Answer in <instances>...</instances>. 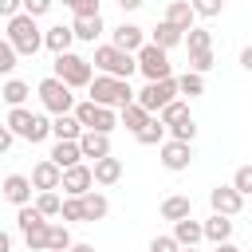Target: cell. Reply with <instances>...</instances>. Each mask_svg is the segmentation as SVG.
<instances>
[{
  "label": "cell",
  "mask_w": 252,
  "mask_h": 252,
  "mask_svg": "<svg viewBox=\"0 0 252 252\" xmlns=\"http://www.w3.org/2000/svg\"><path fill=\"white\" fill-rule=\"evenodd\" d=\"M87 91H91V98H94L98 106H118V110L138 98V91L130 87V79H114V75H102V71L91 79Z\"/></svg>",
  "instance_id": "obj_1"
},
{
  "label": "cell",
  "mask_w": 252,
  "mask_h": 252,
  "mask_svg": "<svg viewBox=\"0 0 252 252\" xmlns=\"http://www.w3.org/2000/svg\"><path fill=\"white\" fill-rule=\"evenodd\" d=\"M4 122H8V130H12L16 138H24V142H32V146L51 134V118H47V114H32L28 106H12Z\"/></svg>",
  "instance_id": "obj_2"
},
{
  "label": "cell",
  "mask_w": 252,
  "mask_h": 252,
  "mask_svg": "<svg viewBox=\"0 0 252 252\" xmlns=\"http://www.w3.org/2000/svg\"><path fill=\"white\" fill-rule=\"evenodd\" d=\"M4 39H8L20 55H35V51L43 47V32L35 28V16H28V12H20V16H12V20H8Z\"/></svg>",
  "instance_id": "obj_3"
},
{
  "label": "cell",
  "mask_w": 252,
  "mask_h": 252,
  "mask_svg": "<svg viewBox=\"0 0 252 252\" xmlns=\"http://www.w3.org/2000/svg\"><path fill=\"white\" fill-rule=\"evenodd\" d=\"M102 75H114V79H130L134 71H138V55L134 51H122V47H114V43H102V47H94V59H91Z\"/></svg>",
  "instance_id": "obj_4"
},
{
  "label": "cell",
  "mask_w": 252,
  "mask_h": 252,
  "mask_svg": "<svg viewBox=\"0 0 252 252\" xmlns=\"http://www.w3.org/2000/svg\"><path fill=\"white\" fill-rule=\"evenodd\" d=\"M16 224H20V232H24L28 252H47V228H51V220H47L35 205H20Z\"/></svg>",
  "instance_id": "obj_5"
},
{
  "label": "cell",
  "mask_w": 252,
  "mask_h": 252,
  "mask_svg": "<svg viewBox=\"0 0 252 252\" xmlns=\"http://www.w3.org/2000/svg\"><path fill=\"white\" fill-rule=\"evenodd\" d=\"M35 94H39V102H43L47 114H71V110H75V94H71V87H67L63 79H55V75H47V79L35 87Z\"/></svg>",
  "instance_id": "obj_6"
},
{
  "label": "cell",
  "mask_w": 252,
  "mask_h": 252,
  "mask_svg": "<svg viewBox=\"0 0 252 252\" xmlns=\"http://www.w3.org/2000/svg\"><path fill=\"white\" fill-rule=\"evenodd\" d=\"M55 79H63L71 91L75 87H91V59H83V55H75V51H63V55H55Z\"/></svg>",
  "instance_id": "obj_7"
},
{
  "label": "cell",
  "mask_w": 252,
  "mask_h": 252,
  "mask_svg": "<svg viewBox=\"0 0 252 252\" xmlns=\"http://www.w3.org/2000/svg\"><path fill=\"white\" fill-rule=\"evenodd\" d=\"M75 118L83 122V130H98V134H110V130L118 126V114H114V106H98L94 98H83V102H75Z\"/></svg>",
  "instance_id": "obj_8"
},
{
  "label": "cell",
  "mask_w": 252,
  "mask_h": 252,
  "mask_svg": "<svg viewBox=\"0 0 252 252\" xmlns=\"http://www.w3.org/2000/svg\"><path fill=\"white\" fill-rule=\"evenodd\" d=\"M134 55H138V71L146 75V83H158V79H169V75H173L165 47H158V43H142Z\"/></svg>",
  "instance_id": "obj_9"
},
{
  "label": "cell",
  "mask_w": 252,
  "mask_h": 252,
  "mask_svg": "<svg viewBox=\"0 0 252 252\" xmlns=\"http://www.w3.org/2000/svg\"><path fill=\"white\" fill-rule=\"evenodd\" d=\"M177 94H181V91H177V79L169 75V79H158V83H146V87L138 91V98H134V102H142V106H146L150 114H158V110H161L165 102H173Z\"/></svg>",
  "instance_id": "obj_10"
},
{
  "label": "cell",
  "mask_w": 252,
  "mask_h": 252,
  "mask_svg": "<svg viewBox=\"0 0 252 252\" xmlns=\"http://www.w3.org/2000/svg\"><path fill=\"white\" fill-rule=\"evenodd\" d=\"M158 154H161V165H165L169 173H181V169H189V161H193V142L165 138V142L158 146Z\"/></svg>",
  "instance_id": "obj_11"
},
{
  "label": "cell",
  "mask_w": 252,
  "mask_h": 252,
  "mask_svg": "<svg viewBox=\"0 0 252 252\" xmlns=\"http://www.w3.org/2000/svg\"><path fill=\"white\" fill-rule=\"evenodd\" d=\"M91 185H94V169L91 165H67L63 169V181H59V189H63V197H83V193H91Z\"/></svg>",
  "instance_id": "obj_12"
},
{
  "label": "cell",
  "mask_w": 252,
  "mask_h": 252,
  "mask_svg": "<svg viewBox=\"0 0 252 252\" xmlns=\"http://www.w3.org/2000/svg\"><path fill=\"white\" fill-rule=\"evenodd\" d=\"M209 205H213V213H224V217H236V213L244 209V193H240L236 185H217V189L209 193Z\"/></svg>",
  "instance_id": "obj_13"
},
{
  "label": "cell",
  "mask_w": 252,
  "mask_h": 252,
  "mask_svg": "<svg viewBox=\"0 0 252 252\" xmlns=\"http://www.w3.org/2000/svg\"><path fill=\"white\" fill-rule=\"evenodd\" d=\"M32 177H24V173H8L4 181H0V193H4V201H12L16 209L20 205H32Z\"/></svg>",
  "instance_id": "obj_14"
},
{
  "label": "cell",
  "mask_w": 252,
  "mask_h": 252,
  "mask_svg": "<svg viewBox=\"0 0 252 252\" xmlns=\"http://www.w3.org/2000/svg\"><path fill=\"white\" fill-rule=\"evenodd\" d=\"M59 181H63V169H59L51 158L35 161V169H32V185H35V193H43V189H59Z\"/></svg>",
  "instance_id": "obj_15"
},
{
  "label": "cell",
  "mask_w": 252,
  "mask_h": 252,
  "mask_svg": "<svg viewBox=\"0 0 252 252\" xmlns=\"http://www.w3.org/2000/svg\"><path fill=\"white\" fill-rule=\"evenodd\" d=\"M51 134H55V142H79L83 138V122L75 118V110L71 114H51Z\"/></svg>",
  "instance_id": "obj_16"
},
{
  "label": "cell",
  "mask_w": 252,
  "mask_h": 252,
  "mask_svg": "<svg viewBox=\"0 0 252 252\" xmlns=\"http://www.w3.org/2000/svg\"><path fill=\"white\" fill-rule=\"evenodd\" d=\"M173 236H177V244H181V248H197V244L205 240V224H201V220H193V217L173 220Z\"/></svg>",
  "instance_id": "obj_17"
},
{
  "label": "cell",
  "mask_w": 252,
  "mask_h": 252,
  "mask_svg": "<svg viewBox=\"0 0 252 252\" xmlns=\"http://www.w3.org/2000/svg\"><path fill=\"white\" fill-rule=\"evenodd\" d=\"M79 150H83V158H106L110 154V134H98V130H83V138H79Z\"/></svg>",
  "instance_id": "obj_18"
},
{
  "label": "cell",
  "mask_w": 252,
  "mask_h": 252,
  "mask_svg": "<svg viewBox=\"0 0 252 252\" xmlns=\"http://www.w3.org/2000/svg\"><path fill=\"white\" fill-rule=\"evenodd\" d=\"M165 20H169L173 28H181V32H189V28H193V20H197V12H193V4H189V0H169Z\"/></svg>",
  "instance_id": "obj_19"
},
{
  "label": "cell",
  "mask_w": 252,
  "mask_h": 252,
  "mask_svg": "<svg viewBox=\"0 0 252 252\" xmlns=\"http://www.w3.org/2000/svg\"><path fill=\"white\" fill-rule=\"evenodd\" d=\"M146 43V32L138 28V24H118L114 28V47H122V51H138Z\"/></svg>",
  "instance_id": "obj_20"
},
{
  "label": "cell",
  "mask_w": 252,
  "mask_h": 252,
  "mask_svg": "<svg viewBox=\"0 0 252 252\" xmlns=\"http://www.w3.org/2000/svg\"><path fill=\"white\" fill-rule=\"evenodd\" d=\"M71 43H75V28H63V24H55V28H47V32H43V47H51L55 55L71 51Z\"/></svg>",
  "instance_id": "obj_21"
},
{
  "label": "cell",
  "mask_w": 252,
  "mask_h": 252,
  "mask_svg": "<svg viewBox=\"0 0 252 252\" xmlns=\"http://www.w3.org/2000/svg\"><path fill=\"white\" fill-rule=\"evenodd\" d=\"M91 169H94V185H114V181H122V161H118V158H110V154H106V158H98Z\"/></svg>",
  "instance_id": "obj_22"
},
{
  "label": "cell",
  "mask_w": 252,
  "mask_h": 252,
  "mask_svg": "<svg viewBox=\"0 0 252 252\" xmlns=\"http://www.w3.org/2000/svg\"><path fill=\"white\" fill-rule=\"evenodd\" d=\"M161 217L165 220H185V217H193V201L185 193H173V197L161 201Z\"/></svg>",
  "instance_id": "obj_23"
},
{
  "label": "cell",
  "mask_w": 252,
  "mask_h": 252,
  "mask_svg": "<svg viewBox=\"0 0 252 252\" xmlns=\"http://www.w3.org/2000/svg\"><path fill=\"white\" fill-rule=\"evenodd\" d=\"M205 240H213V244H220V240H232V217H224V213H213V217L205 220Z\"/></svg>",
  "instance_id": "obj_24"
},
{
  "label": "cell",
  "mask_w": 252,
  "mask_h": 252,
  "mask_svg": "<svg viewBox=\"0 0 252 252\" xmlns=\"http://www.w3.org/2000/svg\"><path fill=\"white\" fill-rule=\"evenodd\" d=\"M75 39H83V43H94L98 35H102V16H75Z\"/></svg>",
  "instance_id": "obj_25"
},
{
  "label": "cell",
  "mask_w": 252,
  "mask_h": 252,
  "mask_svg": "<svg viewBox=\"0 0 252 252\" xmlns=\"http://www.w3.org/2000/svg\"><path fill=\"white\" fill-rule=\"evenodd\" d=\"M59 169H67V165H79L83 161V150H79V142H55V150L47 154Z\"/></svg>",
  "instance_id": "obj_26"
},
{
  "label": "cell",
  "mask_w": 252,
  "mask_h": 252,
  "mask_svg": "<svg viewBox=\"0 0 252 252\" xmlns=\"http://www.w3.org/2000/svg\"><path fill=\"white\" fill-rule=\"evenodd\" d=\"M106 213H110V201H106L102 193H94V189L83 193V220H87V224H91V220H102Z\"/></svg>",
  "instance_id": "obj_27"
},
{
  "label": "cell",
  "mask_w": 252,
  "mask_h": 252,
  "mask_svg": "<svg viewBox=\"0 0 252 252\" xmlns=\"http://www.w3.org/2000/svg\"><path fill=\"white\" fill-rule=\"evenodd\" d=\"M150 118H154V114H150L142 102H126V106H122V126H126L130 134H138V130H142Z\"/></svg>",
  "instance_id": "obj_28"
},
{
  "label": "cell",
  "mask_w": 252,
  "mask_h": 252,
  "mask_svg": "<svg viewBox=\"0 0 252 252\" xmlns=\"http://www.w3.org/2000/svg\"><path fill=\"white\" fill-rule=\"evenodd\" d=\"M165 134H169V126H165V122L154 114V118H150V122H146V126H142L134 138H138L142 146H161V142H165Z\"/></svg>",
  "instance_id": "obj_29"
},
{
  "label": "cell",
  "mask_w": 252,
  "mask_h": 252,
  "mask_svg": "<svg viewBox=\"0 0 252 252\" xmlns=\"http://www.w3.org/2000/svg\"><path fill=\"white\" fill-rule=\"evenodd\" d=\"M181 39H185V32H181V28H173L169 20H161V24L154 28V39H150V43H158V47H165V51H169V47H177Z\"/></svg>",
  "instance_id": "obj_30"
},
{
  "label": "cell",
  "mask_w": 252,
  "mask_h": 252,
  "mask_svg": "<svg viewBox=\"0 0 252 252\" xmlns=\"http://www.w3.org/2000/svg\"><path fill=\"white\" fill-rule=\"evenodd\" d=\"M28 94H32V87H28L24 79H8V83L0 87V98H4L8 106H24V102H28Z\"/></svg>",
  "instance_id": "obj_31"
},
{
  "label": "cell",
  "mask_w": 252,
  "mask_h": 252,
  "mask_svg": "<svg viewBox=\"0 0 252 252\" xmlns=\"http://www.w3.org/2000/svg\"><path fill=\"white\" fill-rule=\"evenodd\" d=\"M185 47H189V55H197V51H213V35H209L205 28H189V32H185Z\"/></svg>",
  "instance_id": "obj_32"
},
{
  "label": "cell",
  "mask_w": 252,
  "mask_h": 252,
  "mask_svg": "<svg viewBox=\"0 0 252 252\" xmlns=\"http://www.w3.org/2000/svg\"><path fill=\"white\" fill-rule=\"evenodd\" d=\"M35 209H39L43 217H59V209H63V197H59L55 189H43V193L35 197Z\"/></svg>",
  "instance_id": "obj_33"
},
{
  "label": "cell",
  "mask_w": 252,
  "mask_h": 252,
  "mask_svg": "<svg viewBox=\"0 0 252 252\" xmlns=\"http://www.w3.org/2000/svg\"><path fill=\"white\" fill-rule=\"evenodd\" d=\"M75 240H71V232H67V224H51L47 228V248L51 252H67Z\"/></svg>",
  "instance_id": "obj_34"
},
{
  "label": "cell",
  "mask_w": 252,
  "mask_h": 252,
  "mask_svg": "<svg viewBox=\"0 0 252 252\" xmlns=\"http://www.w3.org/2000/svg\"><path fill=\"white\" fill-rule=\"evenodd\" d=\"M177 91L189 94V98H197V94H205V79H201L197 71H185V75L177 79Z\"/></svg>",
  "instance_id": "obj_35"
},
{
  "label": "cell",
  "mask_w": 252,
  "mask_h": 252,
  "mask_svg": "<svg viewBox=\"0 0 252 252\" xmlns=\"http://www.w3.org/2000/svg\"><path fill=\"white\" fill-rule=\"evenodd\" d=\"M169 138H181V142H193V138H197V122H193V114H185V118H177V122L169 126Z\"/></svg>",
  "instance_id": "obj_36"
},
{
  "label": "cell",
  "mask_w": 252,
  "mask_h": 252,
  "mask_svg": "<svg viewBox=\"0 0 252 252\" xmlns=\"http://www.w3.org/2000/svg\"><path fill=\"white\" fill-rule=\"evenodd\" d=\"M185 114H189V106H185L181 98H173V102H165V106L158 110V118H161L165 126H173V122H177V118H185Z\"/></svg>",
  "instance_id": "obj_37"
},
{
  "label": "cell",
  "mask_w": 252,
  "mask_h": 252,
  "mask_svg": "<svg viewBox=\"0 0 252 252\" xmlns=\"http://www.w3.org/2000/svg\"><path fill=\"white\" fill-rule=\"evenodd\" d=\"M16 59H20V51L8 39H0V75H12L16 71Z\"/></svg>",
  "instance_id": "obj_38"
},
{
  "label": "cell",
  "mask_w": 252,
  "mask_h": 252,
  "mask_svg": "<svg viewBox=\"0 0 252 252\" xmlns=\"http://www.w3.org/2000/svg\"><path fill=\"white\" fill-rule=\"evenodd\" d=\"M189 4H193V12L205 16V20H213V16L224 12V0H189Z\"/></svg>",
  "instance_id": "obj_39"
},
{
  "label": "cell",
  "mask_w": 252,
  "mask_h": 252,
  "mask_svg": "<svg viewBox=\"0 0 252 252\" xmlns=\"http://www.w3.org/2000/svg\"><path fill=\"white\" fill-rule=\"evenodd\" d=\"M59 217H63V220H83V197H63Z\"/></svg>",
  "instance_id": "obj_40"
},
{
  "label": "cell",
  "mask_w": 252,
  "mask_h": 252,
  "mask_svg": "<svg viewBox=\"0 0 252 252\" xmlns=\"http://www.w3.org/2000/svg\"><path fill=\"white\" fill-rule=\"evenodd\" d=\"M232 185H236V189L248 197V193H252V165H240V169L232 173Z\"/></svg>",
  "instance_id": "obj_41"
},
{
  "label": "cell",
  "mask_w": 252,
  "mask_h": 252,
  "mask_svg": "<svg viewBox=\"0 0 252 252\" xmlns=\"http://www.w3.org/2000/svg\"><path fill=\"white\" fill-rule=\"evenodd\" d=\"M150 252H181V244H177V236L169 232V236H154V240H150Z\"/></svg>",
  "instance_id": "obj_42"
},
{
  "label": "cell",
  "mask_w": 252,
  "mask_h": 252,
  "mask_svg": "<svg viewBox=\"0 0 252 252\" xmlns=\"http://www.w3.org/2000/svg\"><path fill=\"white\" fill-rule=\"evenodd\" d=\"M75 16H98V0H63Z\"/></svg>",
  "instance_id": "obj_43"
},
{
  "label": "cell",
  "mask_w": 252,
  "mask_h": 252,
  "mask_svg": "<svg viewBox=\"0 0 252 252\" xmlns=\"http://www.w3.org/2000/svg\"><path fill=\"white\" fill-rule=\"evenodd\" d=\"M213 67V51H197V55H189V71H197V75H205Z\"/></svg>",
  "instance_id": "obj_44"
},
{
  "label": "cell",
  "mask_w": 252,
  "mask_h": 252,
  "mask_svg": "<svg viewBox=\"0 0 252 252\" xmlns=\"http://www.w3.org/2000/svg\"><path fill=\"white\" fill-rule=\"evenodd\" d=\"M51 4H55V0H24V12L39 20V16H47V12H51Z\"/></svg>",
  "instance_id": "obj_45"
},
{
  "label": "cell",
  "mask_w": 252,
  "mask_h": 252,
  "mask_svg": "<svg viewBox=\"0 0 252 252\" xmlns=\"http://www.w3.org/2000/svg\"><path fill=\"white\" fill-rule=\"evenodd\" d=\"M20 12H24V0H0V16H4V20L20 16Z\"/></svg>",
  "instance_id": "obj_46"
},
{
  "label": "cell",
  "mask_w": 252,
  "mask_h": 252,
  "mask_svg": "<svg viewBox=\"0 0 252 252\" xmlns=\"http://www.w3.org/2000/svg\"><path fill=\"white\" fill-rule=\"evenodd\" d=\"M12 142H16V134L8 130V122H0V154H8V150H12Z\"/></svg>",
  "instance_id": "obj_47"
},
{
  "label": "cell",
  "mask_w": 252,
  "mask_h": 252,
  "mask_svg": "<svg viewBox=\"0 0 252 252\" xmlns=\"http://www.w3.org/2000/svg\"><path fill=\"white\" fill-rule=\"evenodd\" d=\"M240 67H244V71H252V43L240 51Z\"/></svg>",
  "instance_id": "obj_48"
},
{
  "label": "cell",
  "mask_w": 252,
  "mask_h": 252,
  "mask_svg": "<svg viewBox=\"0 0 252 252\" xmlns=\"http://www.w3.org/2000/svg\"><path fill=\"white\" fill-rule=\"evenodd\" d=\"M0 252H12V236H8L4 228H0Z\"/></svg>",
  "instance_id": "obj_49"
},
{
  "label": "cell",
  "mask_w": 252,
  "mask_h": 252,
  "mask_svg": "<svg viewBox=\"0 0 252 252\" xmlns=\"http://www.w3.org/2000/svg\"><path fill=\"white\" fill-rule=\"evenodd\" d=\"M213 252H240V248H236V244H232V240H220V244H217V248H213Z\"/></svg>",
  "instance_id": "obj_50"
},
{
  "label": "cell",
  "mask_w": 252,
  "mask_h": 252,
  "mask_svg": "<svg viewBox=\"0 0 252 252\" xmlns=\"http://www.w3.org/2000/svg\"><path fill=\"white\" fill-rule=\"evenodd\" d=\"M122 4V12H134V8H142V0H118Z\"/></svg>",
  "instance_id": "obj_51"
},
{
  "label": "cell",
  "mask_w": 252,
  "mask_h": 252,
  "mask_svg": "<svg viewBox=\"0 0 252 252\" xmlns=\"http://www.w3.org/2000/svg\"><path fill=\"white\" fill-rule=\"evenodd\" d=\"M67 252H94V244H83V240H79V244H71Z\"/></svg>",
  "instance_id": "obj_52"
},
{
  "label": "cell",
  "mask_w": 252,
  "mask_h": 252,
  "mask_svg": "<svg viewBox=\"0 0 252 252\" xmlns=\"http://www.w3.org/2000/svg\"><path fill=\"white\" fill-rule=\"evenodd\" d=\"M181 252H197V248H181Z\"/></svg>",
  "instance_id": "obj_53"
},
{
  "label": "cell",
  "mask_w": 252,
  "mask_h": 252,
  "mask_svg": "<svg viewBox=\"0 0 252 252\" xmlns=\"http://www.w3.org/2000/svg\"><path fill=\"white\" fill-rule=\"evenodd\" d=\"M0 201H4V193H0Z\"/></svg>",
  "instance_id": "obj_54"
},
{
  "label": "cell",
  "mask_w": 252,
  "mask_h": 252,
  "mask_svg": "<svg viewBox=\"0 0 252 252\" xmlns=\"http://www.w3.org/2000/svg\"><path fill=\"white\" fill-rule=\"evenodd\" d=\"M47 252H51V248H47Z\"/></svg>",
  "instance_id": "obj_55"
}]
</instances>
